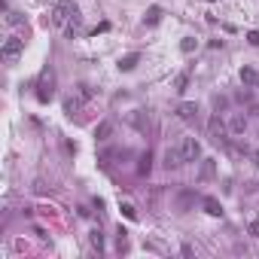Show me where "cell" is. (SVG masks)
Segmentation results:
<instances>
[{
  "mask_svg": "<svg viewBox=\"0 0 259 259\" xmlns=\"http://www.w3.org/2000/svg\"><path fill=\"white\" fill-rule=\"evenodd\" d=\"M52 98H55V71L46 67V71L40 74V82H37V101L40 104H49Z\"/></svg>",
  "mask_w": 259,
  "mask_h": 259,
  "instance_id": "cell-1",
  "label": "cell"
},
{
  "mask_svg": "<svg viewBox=\"0 0 259 259\" xmlns=\"http://www.w3.org/2000/svg\"><path fill=\"white\" fill-rule=\"evenodd\" d=\"M74 12H76V3H74V0H58L55 9H52V25H55V28H64L67 22H71Z\"/></svg>",
  "mask_w": 259,
  "mask_h": 259,
  "instance_id": "cell-2",
  "label": "cell"
},
{
  "mask_svg": "<svg viewBox=\"0 0 259 259\" xmlns=\"http://www.w3.org/2000/svg\"><path fill=\"white\" fill-rule=\"evenodd\" d=\"M22 52H25V40L9 37V40L3 43V49H0V58H3L6 64H12V61H19V58H22Z\"/></svg>",
  "mask_w": 259,
  "mask_h": 259,
  "instance_id": "cell-3",
  "label": "cell"
},
{
  "mask_svg": "<svg viewBox=\"0 0 259 259\" xmlns=\"http://www.w3.org/2000/svg\"><path fill=\"white\" fill-rule=\"evenodd\" d=\"M177 149H180V159L183 162H195L198 155H201V144L195 141V137H183Z\"/></svg>",
  "mask_w": 259,
  "mask_h": 259,
  "instance_id": "cell-4",
  "label": "cell"
},
{
  "mask_svg": "<svg viewBox=\"0 0 259 259\" xmlns=\"http://www.w3.org/2000/svg\"><path fill=\"white\" fill-rule=\"evenodd\" d=\"M177 116L183 119V122H195V119H198V104H192V101H183L180 107H177Z\"/></svg>",
  "mask_w": 259,
  "mask_h": 259,
  "instance_id": "cell-5",
  "label": "cell"
},
{
  "mask_svg": "<svg viewBox=\"0 0 259 259\" xmlns=\"http://www.w3.org/2000/svg\"><path fill=\"white\" fill-rule=\"evenodd\" d=\"M207 131H211V141H214V144H222V141H226V125L220 122V116H214L211 122H207Z\"/></svg>",
  "mask_w": 259,
  "mask_h": 259,
  "instance_id": "cell-6",
  "label": "cell"
},
{
  "mask_svg": "<svg viewBox=\"0 0 259 259\" xmlns=\"http://www.w3.org/2000/svg\"><path fill=\"white\" fill-rule=\"evenodd\" d=\"M137 61H141V52H131V55H125V58H119V71H122V74L134 71V67H137Z\"/></svg>",
  "mask_w": 259,
  "mask_h": 259,
  "instance_id": "cell-7",
  "label": "cell"
},
{
  "mask_svg": "<svg viewBox=\"0 0 259 259\" xmlns=\"http://www.w3.org/2000/svg\"><path fill=\"white\" fill-rule=\"evenodd\" d=\"M241 82H244L247 89L250 85H259V74L253 71V67H241Z\"/></svg>",
  "mask_w": 259,
  "mask_h": 259,
  "instance_id": "cell-8",
  "label": "cell"
},
{
  "mask_svg": "<svg viewBox=\"0 0 259 259\" xmlns=\"http://www.w3.org/2000/svg\"><path fill=\"white\" fill-rule=\"evenodd\" d=\"M201 204H204V211L211 214V217H222V204H220L217 198H211V195H207V198H204Z\"/></svg>",
  "mask_w": 259,
  "mask_h": 259,
  "instance_id": "cell-9",
  "label": "cell"
},
{
  "mask_svg": "<svg viewBox=\"0 0 259 259\" xmlns=\"http://www.w3.org/2000/svg\"><path fill=\"white\" fill-rule=\"evenodd\" d=\"M79 25H82V15H79V9H76V12L71 15V22L64 25V34H67V37H74V34L79 31Z\"/></svg>",
  "mask_w": 259,
  "mask_h": 259,
  "instance_id": "cell-10",
  "label": "cell"
},
{
  "mask_svg": "<svg viewBox=\"0 0 259 259\" xmlns=\"http://www.w3.org/2000/svg\"><path fill=\"white\" fill-rule=\"evenodd\" d=\"M183 165V159H180V149H168L165 152V168L171 171V168H180Z\"/></svg>",
  "mask_w": 259,
  "mask_h": 259,
  "instance_id": "cell-11",
  "label": "cell"
},
{
  "mask_svg": "<svg viewBox=\"0 0 259 259\" xmlns=\"http://www.w3.org/2000/svg\"><path fill=\"white\" fill-rule=\"evenodd\" d=\"M162 22V6H149L144 15V25H159Z\"/></svg>",
  "mask_w": 259,
  "mask_h": 259,
  "instance_id": "cell-12",
  "label": "cell"
},
{
  "mask_svg": "<svg viewBox=\"0 0 259 259\" xmlns=\"http://www.w3.org/2000/svg\"><path fill=\"white\" fill-rule=\"evenodd\" d=\"M82 101H85L82 95H79V98H67V101H64V113H67V116H74V113H79V107H82Z\"/></svg>",
  "mask_w": 259,
  "mask_h": 259,
  "instance_id": "cell-13",
  "label": "cell"
},
{
  "mask_svg": "<svg viewBox=\"0 0 259 259\" xmlns=\"http://www.w3.org/2000/svg\"><path fill=\"white\" fill-rule=\"evenodd\" d=\"M195 46H198V43H195V37H183V40H180V52H183V55H192Z\"/></svg>",
  "mask_w": 259,
  "mask_h": 259,
  "instance_id": "cell-14",
  "label": "cell"
},
{
  "mask_svg": "<svg viewBox=\"0 0 259 259\" xmlns=\"http://www.w3.org/2000/svg\"><path fill=\"white\" fill-rule=\"evenodd\" d=\"M149 168H152V155L144 152L141 155V165H137V174H149Z\"/></svg>",
  "mask_w": 259,
  "mask_h": 259,
  "instance_id": "cell-15",
  "label": "cell"
},
{
  "mask_svg": "<svg viewBox=\"0 0 259 259\" xmlns=\"http://www.w3.org/2000/svg\"><path fill=\"white\" fill-rule=\"evenodd\" d=\"M214 177V159H204V165H201V174H198V180H211Z\"/></svg>",
  "mask_w": 259,
  "mask_h": 259,
  "instance_id": "cell-16",
  "label": "cell"
},
{
  "mask_svg": "<svg viewBox=\"0 0 259 259\" xmlns=\"http://www.w3.org/2000/svg\"><path fill=\"white\" fill-rule=\"evenodd\" d=\"M110 131H113V125H110V122H101V125L95 128V137H98V141H107Z\"/></svg>",
  "mask_w": 259,
  "mask_h": 259,
  "instance_id": "cell-17",
  "label": "cell"
},
{
  "mask_svg": "<svg viewBox=\"0 0 259 259\" xmlns=\"http://www.w3.org/2000/svg\"><path fill=\"white\" fill-rule=\"evenodd\" d=\"M192 201H195V195H192V192H180V198H177V207H180V211H186V207L192 204Z\"/></svg>",
  "mask_w": 259,
  "mask_h": 259,
  "instance_id": "cell-18",
  "label": "cell"
},
{
  "mask_svg": "<svg viewBox=\"0 0 259 259\" xmlns=\"http://www.w3.org/2000/svg\"><path fill=\"white\" fill-rule=\"evenodd\" d=\"M244 128H247V119H244V116H232V131H235V134H241Z\"/></svg>",
  "mask_w": 259,
  "mask_h": 259,
  "instance_id": "cell-19",
  "label": "cell"
},
{
  "mask_svg": "<svg viewBox=\"0 0 259 259\" xmlns=\"http://www.w3.org/2000/svg\"><path fill=\"white\" fill-rule=\"evenodd\" d=\"M89 241H92V247H95L98 253L104 250V238H101V232H92V235H89Z\"/></svg>",
  "mask_w": 259,
  "mask_h": 259,
  "instance_id": "cell-20",
  "label": "cell"
},
{
  "mask_svg": "<svg viewBox=\"0 0 259 259\" xmlns=\"http://www.w3.org/2000/svg\"><path fill=\"white\" fill-rule=\"evenodd\" d=\"M122 214H125L128 220H137V211H134V204H128V201H122Z\"/></svg>",
  "mask_w": 259,
  "mask_h": 259,
  "instance_id": "cell-21",
  "label": "cell"
},
{
  "mask_svg": "<svg viewBox=\"0 0 259 259\" xmlns=\"http://www.w3.org/2000/svg\"><path fill=\"white\" fill-rule=\"evenodd\" d=\"M174 85H177V89H174V92H186V85H189V76H186V74H180Z\"/></svg>",
  "mask_w": 259,
  "mask_h": 259,
  "instance_id": "cell-22",
  "label": "cell"
},
{
  "mask_svg": "<svg viewBox=\"0 0 259 259\" xmlns=\"http://www.w3.org/2000/svg\"><path fill=\"white\" fill-rule=\"evenodd\" d=\"M247 235L259 238V220H250V226H247Z\"/></svg>",
  "mask_w": 259,
  "mask_h": 259,
  "instance_id": "cell-23",
  "label": "cell"
},
{
  "mask_svg": "<svg viewBox=\"0 0 259 259\" xmlns=\"http://www.w3.org/2000/svg\"><path fill=\"white\" fill-rule=\"evenodd\" d=\"M247 40H250V46H259V31H250Z\"/></svg>",
  "mask_w": 259,
  "mask_h": 259,
  "instance_id": "cell-24",
  "label": "cell"
},
{
  "mask_svg": "<svg viewBox=\"0 0 259 259\" xmlns=\"http://www.w3.org/2000/svg\"><path fill=\"white\" fill-rule=\"evenodd\" d=\"M250 159H253V165H256V171H259V149H256V152H250Z\"/></svg>",
  "mask_w": 259,
  "mask_h": 259,
  "instance_id": "cell-25",
  "label": "cell"
}]
</instances>
